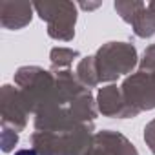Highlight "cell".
Wrapping results in <instances>:
<instances>
[{"mask_svg":"<svg viewBox=\"0 0 155 155\" xmlns=\"http://www.w3.org/2000/svg\"><path fill=\"white\" fill-rule=\"evenodd\" d=\"M15 155H37V151H35V150H20V151H17Z\"/></svg>","mask_w":155,"mask_h":155,"instance_id":"cell-1","label":"cell"}]
</instances>
